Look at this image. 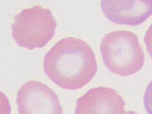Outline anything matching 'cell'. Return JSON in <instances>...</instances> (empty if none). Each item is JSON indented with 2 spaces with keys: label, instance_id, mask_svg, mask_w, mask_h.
Returning <instances> with one entry per match:
<instances>
[{
  "label": "cell",
  "instance_id": "obj_7",
  "mask_svg": "<svg viewBox=\"0 0 152 114\" xmlns=\"http://www.w3.org/2000/svg\"><path fill=\"white\" fill-rule=\"evenodd\" d=\"M11 113V104L8 97L0 91V114Z\"/></svg>",
  "mask_w": 152,
  "mask_h": 114
},
{
  "label": "cell",
  "instance_id": "obj_1",
  "mask_svg": "<svg viewBox=\"0 0 152 114\" xmlns=\"http://www.w3.org/2000/svg\"><path fill=\"white\" fill-rule=\"evenodd\" d=\"M98 65L92 49L82 39H61L44 57V71L54 83L67 90H77L92 81Z\"/></svg>",
  "mask_w": 152,
  "mask_h": 114
},
{
  "label": "cell",
  "instance_id": "obj_2",
  "mask_svg": "<svg viewBox=\"0 0 152 114\" xmlns=\"http://www.w3.org/2000/svg\"><path fill=\"white\" fill-rule=\"evenodd\" d=\"M104 64L110 72L128 76L143 67L145 56L134 33L118 30L106 34L100 45Z\"/></svg>",
  "mask_w": 152,
  "mask_h": 114
},
{
  "label": "cell",
  "instance_id": "obj_4",
  "mask_svg": "<svg viewBox=\"0 0 152 114\" xmlns=\"http://www.w3.org/2000/svg\"><path fill=\"white\" fill-rule=\"evenodd\" d=\"M20 114H61L63 113L58 97L45 84L29 81L21 86L17 94Z\"/></svg>",
  "mask_w": 152,
  "mask_h": 114
},
{
  "label": "cell",
  "instance_id": "obj_5",
  "mask_svg": "<svg viewBox=\"0 0 152 114\" xmlns=\"http://www.w3.org/2000/svg\"><path fill=\"white\" fill-rule=\"evenodd\" d=\"M101 8L112 23L134 27L151 15L152 0H102Z\"/></svg>",
  "mask_w": 152,
  "mask_h": 114
},
{
  "label": "cell",
  "instance_id": "obj_6",
  "mask_svg": "<svg viewBox=\"0 0 152 114\" xmlns=\"http://www.w3.org/2000/svg\"><path fill=\"white\" fill-rule=\"evenodd\" d=\"M125 101L114 89L98 87L90 89L77 101V114H124Z\"/></svg>",
  "mask_w": 152,
  "mask_h": 114
},
{
  "label": "cell",
  "instance_id": "obj_3",
  "mask_svg": "<svg viewBox=\"0 0 152 114\" xmlns=\"http://www.w3.org/2000/svg\"><path fill=\"white\" fill-rule=\"evenodd\" d=\"M56 27L52 12L37 5L23 9L15 16L12 36L20 47L28 50L41 49L52 40Z\"/></svg>",
  "mask_w": 152,
  "mask_h": 114
}]
</instances>
